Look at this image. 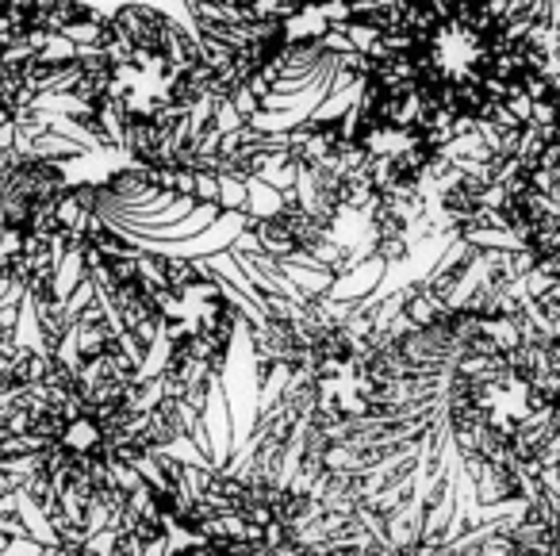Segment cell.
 <instances>
[{"instance_id":"7a4b0ae2","label":"cell","mask_w":560,"mask_h":556,"mask_svg":"<svg viewBox=\"0 0 560 556\" xmlns=\"http://www.w3.org/2000/svg\"><path fill=\"white\" fill-rule=\"evenodd\" d=\"M272 0H188V16H219V20H242L261 12Z\"/></svg>"},{"instance_id":"6da1fadb","label":"cell","mask_w":560,"mask_h":556,"mask_svg":"<svg viewBox=\"0 0 560 556\" xmlns=\"http://www.w3.org/2000/svg\"><path fill=\"white\" fill-rule=\"evenodd\" d=\"M200 422H203V433H208V456L215 464H226L234 453V418H231V403H226V392L219 380L208 387Z\"/></svg>"}]
</instances>
